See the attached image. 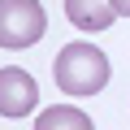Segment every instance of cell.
<instances>
[{
    "label": "cell",
    "instance_id": "obj_3",
    "mask_svg": "<svg viewBox=\"0 0 130 130\" xmlns=\"http://www.w3.org/2000/svg\"><path fill=\"white\" fill-rule=\"evenodd\" d=\"M35 104H39L35 78L18 65H5L0 70V117H26V113H35Z\"/></svg>",
    "mask_w": 130,
    "mask_h": 130
},
{
    "label": "cell",
    "instance_id": "obj_5",
    "mask_svg": "<svg viewBox=\"0 0 130 130\" xmlns=\"http://www.w3.org/2000/svg\"><path fill=\"white\" fill-rule=\"evenodd\" d=\"M35 130H95V121L74 104H52L35 117Z\"/></svg>",
    "mask_w": 130,
    "mask_h": 130
},
{
    "label": "cell",
    "instance_id": "obj_1",
    "mask_svg": "<svg viewBox=\"0 0 130 130\" xmlns=\"http://www.w3.org/2000/svg\"><path fill=\"white\" fill-rule=\"evenodd\" d=\"M52 78H56V87L65 95H95L108 83V56L95 43H65L56 52Z\"/></svg>",
    "mask_w": 130,
    "mask_h": 130
},
{
    "label": "cell",
    "instance_id": "obj_2",
    "mask_svg": "<svg viewBox=\"0 0 130 130\" xmlns=\"http://www.w3.org/2000/svg\"><path fill=\"white\" fill-rule=\"evenodd\" d=\"M48 35V13L39 0H0V48H30Z\"/></svg>",
    "mask_w": 130,
    "mask_h": 130
},
{
    "label": "cell",
    "instance_id": "obj_6",
    "mask_svg": "<svg viewBox=\"0 0 130 130\" xmlns=\"http://www.w3.org/2000/svg\"><path fill=\"white\" fill-rule=\"evenodd\" d=\"M113 9H117L121 18H130V0H113Z\"/></svg>",
    "mask_w": 130,
    "mask_h": 130
},
{
    "label": "cell",
    "instance_id": "obj_4",
    "mask_svg": "<svg viewBox=\"0 0 130 130\" xmlns=\"http://www.w3.org/2000/svg\"><path fill=\"white\" fill-rule=\"evenodd\" d=\"M65 18L78 30H108L113 18H121L113 9V0H65Z\"/></svg>",
    "mask_w": 130,
    "mask_h": 130
}]
</instances>
